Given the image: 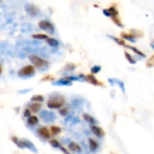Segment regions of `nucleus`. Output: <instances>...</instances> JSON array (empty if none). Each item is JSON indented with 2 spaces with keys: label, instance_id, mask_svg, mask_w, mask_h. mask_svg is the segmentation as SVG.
<instances>
[{
  "label": "nucleus",
  "instance_id": "4468645a",
  "mask_svg": "<svg viewBox=\"0 0 154 154\" xmlns=\"http://www.w3.org/2000/svg\"><path fill=\"white\" fill-rule=\"evenodd\" d=\"M29 111H32L33 113H37L40 109H41V105L39 103H33V104H31L29 106Z\"/></svg>",
  "mask_w": 154,
  "mask_h": 154
},
{
  "label": "nucleus",
  "instance_id": "c85d7f7f",
  "mask_svg": "<svg viewBox=\"0 0 154 154\" xmlns=\"http://www.w3.org/2000/svg\"><path fill=\"white\" fill-rule=\"evenodd\" d=\"M112 19H113V21L115 22V23H116V25H118L119 27H123V26H124V25H123V23H120V20H119V19H117V17H113Z\"/></svg>",
  "mask_w": 154,
  "mask_h": 154
},
{
  "label": "nucleus",
  "instance_id": "cd10ccee",
  "mask_svg": "<svg viewBox=\"0 0 154 154\" xmlns=\"http://www.w3.org/2000/svg\"><path fill=\"white\" fill-rule=\"evenodd\" d=\"M111 39H113L116 42H117L118 44H120V45H123V46H125V43L122 41V40H120V39H118V38H116V37H114V36H109Z\"/></svg>",
  "mask_w": 154,
  "mask_h": 154
},
{
  "label": "nucleus",
  "instance_id": "f03ea898",
  "mask_svg": "<svg viewBox=\"0 0 154 154\" xmlns=\"http://www.w3.org/2000/svg\"><path fill=\"white\" fill-rule=\"evenodd\" d=\"M13 142L19 147V148H27V149H29L30 151H32V152H34V153H37V149L35 148V146L33 145V143H32V142H30L29 140H26V139H24V140H20V139H18V138H16V137H13Z\"/></svg>",
  "mask_w": 154,
  "mask_h": 154
},
{
  "label": "nucleus",
  "instance_id": "aec40b11",
  "mask_svg": "<svg viewBox=\"0 0 154 154\" xmlns=\"http://www.w3.org/2000/svg\"><path fill=\"white\" fill-rule=\"evenodd\" d=\"M122 36H123L124 39H126V40L130 41L131 42H136V40L134 38V35H129V34H126V33L123 32L122 33Z\"/></svg>",
  "mask_w": 154,
  "mask_h": 154
},
{
  "label": "nucleus",
  "instance_id": "a878e982",
  "mask_svg": "<svg viewBox=\"0 0 154 154\" xmlns=\"http://www.w3.org/2000/svg\"><path fill=\"white\" fill-rule=\"evenodd\" d=\"M115 83H117V84L119 85L120 88L122 89L123 93H125V83H124L123 81H120V80H117V79H115Z\"/></svg>",
  "mask_w": 154,
  "mask_h": 154
},
{
  "label": "nucleus",
  "instance_id": "423d86ee",
  "mask_svg": "<svg viewBox=\"0 0 154 154\" xmlns=\"http://www.w3.org/2000/svg\"><path fill=\"white\" fill-rule=\"evenodd\" d=\"M40 116L43 119L44 122L46 123H53L56 120V116L52 112H49L46 110H43L41 112Z\"/></svg>",
  "mask_w": 154,
  "mask_h": 154
},
{
  "label": "nucleus",
  "instance_id": "dca6fc26",
  "mask_svg": "<svg viewBox=\"0 0 154 154\" xmlns=\"http://www.w3.org/2000/svg\"><path fill=\"white\" fill-rule=\"evenodd\" d=\"M46 41H47V43L50 46H52V47H57L60 44V42L56 39H53V38H47Z\"/></svg>",
  "mask_w": 154,
  "mask_h": 154
},
{
  "label": "nucleus",
  "instance_id": "f3484780",
  "mask_svg": "<svg viewBox=\"0 0 154 154\" xmlns=\"http://www.w3.org/2000/svg\"><path fill=\"white\" fill-rule=\"evenodd\" d=\"M86 79H87V80H88V82H90V83L93 84V85H99V84H100V83L96 79V78H95L94 76H92V75L87 76Z\"/></svg>",
  "mask_w": 154,
  "mask_h": 154
},
{
  "label": "nucleus",
  "instance_id": "c756f323",
  "mask_svg": "<svg viewBox=\"0 0 154 154\" xmlns=\"http://www.w3.org/2000/svg\"><path fill=\"white\" fill-rule=\"evenodd\" d=\"M23 116H24L25 117H29V116H31V113H30L29 109H26V110L24 111V113H23Z\"/></svg>",
  "mask_w": 154,
  "mask_h": 154
},
{
  "label": "nucleus",
  "instance_id": "6e6552de",
  "mask_svg": "<svg viewBox=\"0 0 154 154\" xmlns=\"http://www.w3.org/2000/svg\"><path fill=\"white\" fill-rule=\"evenodd\" d=\"M91 131H92V133H93L96 136H97V137H99V138H102V137L105 135V133H104V131L102 130V128H100V127H98V126H97V125H92V126H91Z\"/></svg>",
  "mask_w": 154,
  "mask_h": 154
},
{
  "label": "nucleus",
  "instance_id": "ddd939ff",
  "mask_svg": "<svg viewBox=\"0 0 154 154\" xmlns=\"http://www.w3.org/2000/svg\"><path fill=\"white\" fill-rule=\"evenodd\" d=\"M27 123H28L29 125H32V126L36 125L38 124V117L35 116H31L28 117Z\"/></svg>",
  "mask_w": 154,
  "mask_h": 154
},
{
  "label": "nucleus",
  "instance_id": "473e14b6",
  "mask_svg": "<svg viewBox=\"0 0 154 154\" xmlns=\"http://www.w3.org/2000/svg\"><path fill=\"white\" fill-rule=\"evenodd\" d=\"M1 72H2V66L0 65V73H1Z\"/></svg>",
  "mask_w": 154,
  "mask_h": 154
},
{
  "label": "nucleus",
  "instance_id": "1a4fd4ad",
  "mask_svg": "<svg viewBox=\"0 0 154 154\" xmlns=\"http://www.w3.org/2000/svg\"><path fill=\"white\" fill-rule=\"evenodd\" d=\"M38 134L43 139H49L50 138V132L46 127H42V128L38 129Z\"/></svg>",
  "mask_w": 154,
  "mask_h": 154
},
{
  "label": "nucleus",
  "instance_id": "39448f33",
  "mask_svg": "<svg viewBox=\"0 0 154 154\" xmlns=\"http://www.w3.org/2000/svg\"><path fill=\"white\" fill-rule=\"evenodd\" d=\"M39 27H40L42 30L46 31L47 32H49V33H51V34L54 32V25H53L51 22H49V21H47V20H42V21H41V22L39 23Z\"/></svg>",
  "mask_w": 154,
  "mask_h": 154
},
{
  "label": "nucleus",
  "instance_id": "9d476101",
  "mask_svg": "<svg viewBox=\"0 0 154 154\" xmlns=\"http://www.w3.org/2000/svg\"><path fill=\"white\" fill-rule=\"evenodd\" d=\"M52 84L55 86H71L72 83L65 78V79H60L57 81H54Z\"/></svg>",
  "mask_w": 154,
  "mask_h": 154
},
{
  "label": "nucleus",
  "instance_id": "bb28decb",
  "mask_svg": "<svg viewBox=\"0 0 154 154\" xmlns=\"http://www.w3.org/2000/svg\"><path fill=\"white\" fill-rule=\"evenodd\" d=\"M50 143H51V145L52 147H54V148H60V143H59L58 141H56V140H51V141H50Z\"/></svg>",
  "mask_w": 154,
  "mask_h": 154
},
{
  "label": "nucleus",
  "instance_id": "9b49d317",
  "mask_svg": "<svg viewBox=\"0 0 154 154\" xmlns=\"http://www.w3.org/2000/svg\"><path fill=\"white\" fill-rule=\"evenodd\" d=\"M69 149L71 151V152H77V153H79V152H81V148H80V146L78 144V143H69Z\"/></svg>",
  "mask_w": 154,
  "mask_h": 154
},
{
  "label": "nucleus",
  "instance_id": "0eeeda50",
  "mask_svg": "<svg viewBox=\"0 0 154 154\" xmlns=\"http://www.w3.org/2000/svg\"><path fill=\"white\" fill-rule=\"evenodd\" d=\"M103 13H104L105 15H106L108 17H111V18L116 17L118 15V11L116 10V7H109L107 9H104Z\"/></svg>",
  "mask_w": 154,
  "mask_h": 154
},
{
  "label": "nucleus",
  "instance_id": "a211bd4d",
  "mask_svg": "<svg viewBox=\"0 0 154 154\" xmlns=\"http://www.w3.org/2000/svg\"><path fill=\"white\" fill-rule=\"evenodd\" d=\"M31 101H33L35 103H39V102L42 103V102L44 101V97L42 96H41V95H36V96H34V97H32L31 98Z\"/></svg>",
  "mask_w": 154,
  "mask_h": 154
},
{
  "label": "nucleus",
  "instance_id": "7c9ffc66",
  "mask_svg": "<svg viewBox=\"0 0 154 154\" xmlns=\"http://www.w3.org/2000/svg\"><path fill=\"white\" fill-rule=\"evenodd\" d=\"M31 90H32V89H24V90H20V91H19L18 93H19V94H23V93H27V92H30Z\"/></svg>",
  "mask_w": 154,
  "mask_h": 154
},
{
  "label": "nucleus",
  "instance_id": "2f4dec72",
  "mask_svg": "<svg viewBox=\"0 0 154 154\" xmlns=\"http://www.w3.org/2000/svg\"><path fill=\"white\" fill-rule=\"evenodd\" d=\"M60 151H62V152H63L65 154H69V152H67V150H66L65 148H63L62 146H60Z\"/></svg>",
  "mask_w": 154,
  "mask_h": 154
},
{
  "label": "nucleus",
  "instance_id": "4be33fe9",
  "mask_svg": "<svg viewBox=\"0 0 154 154\" xmlns=\"http://www.w3.org/2000/svg\"><path fill=\"white\" fill-rule=\"evenodd\" d=\"M32 38L38 39V40H47L48 36L46 34H41V33H39V34H33L32 35Z\"/></svg>",
  "mask_w": 154,
  "mask_h": 154
},
{
  "label": "nucleus",
  "instance_id": "f8f14e48",
  "mask_svg": "<svg viewBox=\"0 0 154 154\" xmlns=\"http://www.w3.org/2000/svg\"><path fill=\"white\" fill-rule=\"evenodd\" d=\"M88 146H89V149H90L91 152H95V151H97V148H98L97 143L95 140H93V139H89V140H88Z\"/></svg>",
  "mask_w": 154,
  "mask_h": 154
},
{
  "label": "nucleus",
  "instance_id": "2eb2a0df",
  "mask_svg": "<svg viewBox=\"0 0 154 154\" xmlns=\"http://www.w3.org/2000/svg\"><path fill=\"white\" fill-rule=\"evenodd\" d=\"M83 118H84V120H85L86 122H88V124L95 125V124L97 123L96 119H95L94 117H92L91 116L88 115V114H84V115H83Z\"/></svg>",
  "mask_w": 154,
  "mask_h": 154
},
{
  "label": "nucleus",
  "instance_id": "20e7f679",
  "mask_svg": "<svg viewBox=\"0 0 154 154\" xmlns=\"http://www.w3.org/2000/svg\"><path fill=\"white\" fill-rule=\"evenodd\" d=\"M29 60L38 69H42V68L46 67L48 64V62L46 60H44L43 59H42L39 56H36V55H30Z\"/></svg>",
  "mask_w": 154,
  "mask_h": 154
},
{
  "label": "nucleus",
  "instance_id": "412c9836",
  "mask_svg": "<svg viewBox=\"0 0 154 154\" xmlns=\"http://www.w3.org/2000/svg\"><path fill=\"white\" fill-rule=\"evenodd\" d=\"M51 132L53 135H57L61 132V129L58 126H51Z\"/></svg>",
  "mask_w": 154,
  "mask_h": 154
},
{
  "label": "nucleus",
  "instance_id": "5701e85b",
  "mask_svg": "<svg viewBox=\"0 0 154 154\" xmlns=\"http://www.w3.org/2000/svg\"><path fill=\"white\" fill-rule=\"evenodd\" d=\"M59 113H60V116H68L69 109H68V107H61V108L59 110Z\"/></svg>",
  "mask_w": 154,
  "mask_h": 154
},
{
  "label": "nucleus",
  "instance_id": "b1692460",
  "mask_svg": "<svg viewBox=\"0 0 154 154\" xmlns=\"http://www.w3.org/2000/svg\"><path fill=\"white\" fill-rule=\"evenodd\" d=\"M125 58L127 59V60H128L131 64H135V63H136V61L134 60V58H133L128 52H125Z\"/></svg>",
  "mask_w": 154,
  "mask_h": 154
},
{
  "label": "nucleus",
  "instance_id": "6ab92c4d",
  "mask_svg": "<svg viewBox=\"0 0 154 154\" xmlns=\"http://www.w3.org/2000/svg\"><path fill=\"white\" fill-rule=\"evenodd\" d=\"M125 47H127V48H129V49H131L132 51H134L135 53H137L138 55H140V56H142L143 58H145V55L141 51H139L138 49H136L135 47H133V46H129V45H125Z\"/></svg>",
  "mask_w": 154,
  "mask_h": 154
},
{
  "label": "nucleus",
  "instance_id": "f257e3e1",
  "mask_svg": "<svg viewBox=\"0 0 154 154\" xmlns=\"http://www.w3.org/2000/svg\"><path fill=\"white\" fill-rule=\"evenodd\" d=\"M64 104H65V98L60 95L51 96L48 102H47L48 107L51 108V109L60 108V107H62L64 106Z\"/></svg>",
  "mask_w": 154,
  "mask_h": 154
},
{
  "label": "nucleus",
  "instance_id": "7ed1b4c3",
  "mask_svg": "<svg viewBox=\"0 0 154 154\" xmlns=\"http://www.w3.org/2000/svg\"><path fill=\"white\" fill-rule=\"evenodd\" d=\"M34 74H35V69L34 67H32V65L25 66L18 71V76L21 78H31L34 76Z\"/></svg>",
  "mask_w": 154,
  "mask_h": 154
},
{
  "label": "nucleus",
  "instance_id": "393cba45",
  "mask_svg": "<svg viewBox=\"0 0 154 154\" xmlns=\"http://www.w3.org/2000/svg\"><path fill=\"white\" fill-rule=\"evenodd\" d=\"M100 70H101V67L98 66V65H96V66H94V67L91 68L92 74H97L98 72H100Z\"/></svg>",
  "mask_w": 154,
  "mask_h": 154
}]
</instances>
